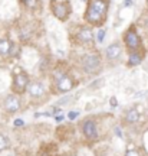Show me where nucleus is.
I'll return each mask as SVG.
<instances>
[{
  "instance_id": "6",
  "label": "nucleus",
  "mask_w": 148,
  "mask_h": 156,
  "mask_svg": "<svg viewBox=\"0 0 148 156\" xmlns=\"http://www.w3.org/2000/svg\"><path fill=\"white\" fill-rule=\"evenodd\" d=\"M5 108L7 113H16L20 110V100L19 97L15 94L7 95L5 100Z\"/></svg>"
},
{
  "instance_id": "27",
  "label": "nucleus",
  "mask_w": 148,
  "mask_h": 156,
  "mask_svg": "<svg viewBox=\"0 0 148 156\" xmlns=\"http://www.w3.org/2000/svg\"><path fill=\"white\" fill-rule=\"evenodd\" d=\"M147 2H148V0H147Z\"/></svg>"
},
{
  "instance_id": "17",
  "label": "nucleus",
  "mask_w": 148,
  "mask_h": 156,
  "mask_svg": "<svg viewBox=\"0 0 148 156\" xmlns=\"http://www.w3.org/2000/svg\"><path fill=\"white\" fill-rule=\"evenodd\" d=\"M125 156H140V152L135 151V149H128L125 153Z\"/></svg>"
},
{
  "instance_id": "21",
  "label": "nucleus",
  "mask_w": 148,
  "mask_h": 156,
  "mask_svg": "<svg viewBox=\"0 0 148 156\" xmlns=\"http://www.w3.org/2000/svg\"><path fill=\"white\" fill-rule=\"evenodd\" d=\"M15 126H23V120H22V119H17L16 122H15Z\"/></svg>"
},
{
  "instance_id": "14",
  "label": "nucleus",
  "mask_w": 148,
  "mask_h": 156,
  "mask_svg": "<svg viewBox=\"0 0 148 156\" xmlns=\"http://www.w3.org/2000/svg\"><path fill=\"white\" fill-rule=\"evenodd\" d=\"M141 61H143V56L140 54H137V52H131L130 54V58H128V64L130 65H138Z\"/></svg>"
},
{
  "instance_id": "25",
  "label": "nucleus",
  "mask_w": 148,
  "mask_h": 156,
  "mask_svg": "<svg viewBox=\"0 0 148 156\" xmlns=\"http://www.w3.org/2000/svg\"><path fill=\"white\" fill-rule=\"evenodd\" d=\"M82 2H85V3H89V0H82Z\"/></svg>"
},
{
  "instance_id": "26",
  "label": "nucleus",
  "mask_w": 148,
  "mask_h": 156,
  "mask_svg": "<svg viewBox=\"0 0 148 156\" xmlns=\"http://www.w3.org/2000/svg\"><path fill=\"white\" fill-rule=\"evenodd\" d=\"M22 2H29V0H22Z\"/></svg>"
},
{
  "instance_id": "11",
  "label": "nucleus",
  "mask_w": 148,
  "mask_h": 156,
  "mask_svg": "<svg viewBox=\"0 0 148 156\" xmlns=\"http://www.w3.org/2000/svg\"><path fill=\"white\" fill-rule=\"evenodd\" d=\"M119 55H121V46L118 44H111L106 48V56L109 59H116V58H119Z\"/></svg>"
},
{
  "instance_id": "5",
  "label": "nucleus",
  "mask_w": 148,
  "mask_h": 156,
  "mask_svg": "<svg viewBox=\"0 0 148 156\" xmlns=\"http://www.w3.org/2000/svg\"><path fill=\"white\" fill-rule=\"evenodd\" d=\"M52 12H53V16L59 20H66L69 13H71V9L68 3H55L52 6Z\"/></svg>"
},
{
  "instance_id": "13",
  "label": "nucleus",
  "mask_w": 148,
  "mask_h": 156,
  "mask_svg": "<svg viewBox=\"0 0 148 156\" xmlns=\"http://www.w3.org/2000/svg\"><path fill=\"white\" fill-rule=\"evenodd\" d=\"M12 46L13 45L7 39H0V56H7L12 54Z\"/></svg>"
},
{
  "instance_id": "16",
  "label": "nucleus",
  "mask_w": 148,
  "mask_h": 156,
  "mask_svg": "<svg viewBox=\"0 0 148 156\" xmlns=\"http://www.w3.org/2000/svg\"><path fill=\"white\" fill-rule=\"evenodd\" d=\"M53 77H55L56 81H59V80H62V78H65V77H66V74H65V73H62V71H60V73H59V71H56V73L53 74Z\"/></svg>"
},
{
  "instance_id": "12",
  "label": "nucleus",
  "mask_w": 148,
  "mask_h": 156,
  "mask_svg": "<svg viewBox=\"0 0 148 156\" xmlns=\"http://www.w3.org/2000/svg\"><path fill=\"white\" fill-rule=\"evenodd\" d=\"M125 122L130 123V124L138 123L140 122V112H138L137 108H130V110L125 113Z\"/></svg>"
},
{
  "instance_id": "7",
  "label": "nucleus",
  "mask_w": 148,
  "mask_h": 156,
  "mask_svg": "<svg viewBox=\"0 0 148 156\" xmlns=\"http://www.w3.org/2000/svg\"><path fill=\"white\" fill-rule=\"evenodd\" d=\"M82 132L85 134V137L89 140L92 139H96V136H98V129H96V123L93 122V120H86V122L83 123L82 126Z\"/></svg>"
},
{
  "instance_id": "1",
  "label": "nucleus",
  "mask_w": 148,
  "mask_h": 156,
  "mask_svg": "<svg viewBox=\"0 0 148 156\" xmlns=\"http://www.w3.org/2000/svg\"><path fill=\"white\" fill-rule=\"evenodd\" d=\"M108 9H109V0H91L88 9L85 12L86 22L95 26L102 25L106 19Z\"/></svg>"
},
{
  "instance_id": "22",
  "label": "nucleus",
  "mask_w": 148,
  "mask_h": 156,
  "mask_svg": "<svg viewBox=\"0 0 148 156\" xmlns=\"http://www.w3.org/2000/svg\"><path fill=\"white\" fill-rule=\"evenodd\" d=\"M132 5V0H125L124 2V7H128V6H131Z\"/></svg>"
},
{
  "instance_id": "23",
  "label": "nucleus",
  "mask_w": 148,
  "mask_h": 156,
  "mask_svg": "<svg viewBox=\"0 0 148 156\" xmlns=\"http://www.w3.org/2000/svg\"><path fill=\"white\" fill-rule=\"evenodd\" d=\"M111 106H112V107H115V106H116V100L114 98V97L111 98Z\"/></svg>"
},
{
  "instance_id": "10",
  "label": "nucleus",
  "mask_w": 148,
  "mask_h": 156,
  "mask_svg": "<svg viewBox=\"0 0 148 156\" xmlns=\"http://www.w3.org/2000/svg\"><path fill=\"white\" fill-rule=\"evenodd\" d=\"M76 38L83 42V44H88V42H92L93 41V32L89 28H82L79 32H78Z\"/></svg>"
},
{
  "instance_id": "3",
  "label": "nucleus",
  "mask_w": 148,
  "mask_h": 156,
  "mask_svg": "<svg viewBox=\"0 0 148 156\" xmlns=\"http://www.w3.org/2000/svg\"><path fill=\"white\" fill-rule=\"evenodd\" d=\"M124 41H125L126 48L131 51V52H137V49H140V46H141V39H140L137 30H135L134 28L126 30Z\"/></svg>"
},
{
  "instance_id": "15",
  "label": "nucleus",
  "mask_w": 148,
  "mask_h": 156,
  "mask_svg": "<svg viewBox=\"0 0 148 156\" xmlns=\"http://www.w3.org/2000/svg\"><path fill=\"white\" fill-rule=\"evenodd\" d=\"M9 146H10L9 139H7L6 136H3V134H0V151H5V149H7Z\"/></svg>"
},
{
  "instance_id": "18",
  "label": "nucleus",
  "mask_w": 148,
  "mask_h": 156,
  "mask_svg": "<svg viewBox=\"0 0 148 156\" xmlns=\"http://www.w3.org/2000/svg\"><path fill=\"white\" fill-rule=\"evenodd\" d=\"M104 36H105V30H99V34H98V41L99 42L104 41Z\"/></svg>"
},
{
  "instance_id": "20",
  "label": "nucleus",
  "mask_w": 148,
  "mask_h": 156,
  "mask_svg": "<svg viewBox=\"0 0 148 156\" xmlns=\"http://www.w3.org/2000/svg\"><path fill=\"white\" fill-rule=\"evenodd\" d=\"M114 130H115V134H116V136H119V137H122V133H121V129H119V127H115Z\"/></svg>"
},
{
  "instance_id": "8",
  "label": "nucleus",
  "mask_w": 148,
  "mask_h": 156,
  "mask_svg": "<svg viewBox=\"0 0 148 156\" xmlns=\"http://www.w3.org/2000/svg\"><path fill=\"white\" fill-rule=\"evenodd\" d=\"M72 87H73V80L71 77H68V75L65 78H62V80H59V81H56V88L60 93H68V91L72 90Z\"/></svg>"
},
{
  "instance_id": "24",
  "label": "nucleus",
  "mask_w": 148,
  "mask_h": 156,
  "mask_svg": "<svg viewBox=\"0 0 148 156\" xmlns=\"http://www.w3.org/2000/svg\"><path fill=\"white\" fill-rule=\"evenodd\" d=\"M62 120H63V116H62V114H60V116H56V122L58 123H60Z\"/></svg>"
},
{
  "instance_id": "4",
  "label": "nucleus",
  "mask_w": 148,
  "mask_h": 156,
  "mask_svg": "<svg viewBox=\"0 0 148 156\" xmlns=\"http://www.w3.org/2000/svg\"><path fill=\"white\" fill-rule=\"evenodd\" d=\"M29 85V77L26 75L25 73H20V74H16L15 78H13V91L16 93V94H22L26 91Z\"/></svg>"
},
{
  "instance_id": "9",
  "label": "nucleus",
  "mask_w": 148,
  "mask_h": 156,
  "mask_svg": "<svg viewBox=\"0 0 148 156\" xmlns=\"http://www.w3.org/2000/svg\"><path fill=\"white\" fill-rule=\"evenodd\" d=\"M29 94L32 95L33 98H39V97H42L45 93V87L42 83H32L30 85H29Z\"/></svg>"
},
{
  "instance_id": "19",
  "label": "nucleus",
  "mask_w": 148,
  "mask_h": 156,
  "mask_svg": "<svg viewBox=\"0 0 148 156\" xmlns=\"http://www.w3.org/2000/svg\"><path fill=\"white\" fill-rule=\"evenodd\" d=\"M68 117H69L71 120H73V119H76V117H78V113L76 112H71L69 114H68Z\"/></svg>"
},
{
  "instance_id": "2",
  "label": "nucleus",
  "mask_w": 148,
  "mask_h": 156,
  "mask_svg": "<svg viewBox=\"0 0 148 156\" xmlns=\"http://www.w3.org/2000/svg\"><path fill=\"white\" fill-rule=\"evenodd\" d=\"M82 67H83V69L89 74L96 73V71L99 69V67H101V58H99V55H96V54H91V55L83 56Z\"/></svg>"
}]
</instances>
